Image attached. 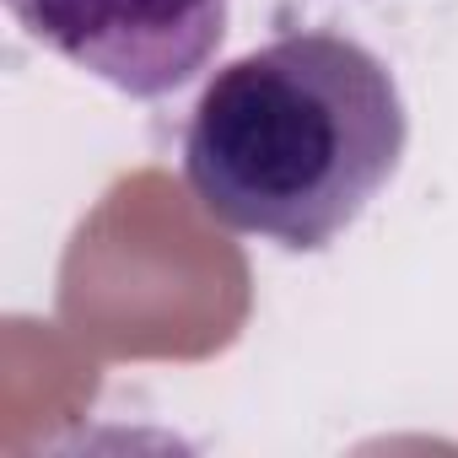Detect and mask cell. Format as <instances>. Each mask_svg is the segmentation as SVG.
Wrapping results in <instances>:
<instances>
[{
    "instance_id": "obj_1",
    "label": "cell",
    "mask_w": 458,
    "mask_h": 458,
    "mask_svg": "<svg viewBox=\"0 0 458 458\" xmlns=\"http://www.w3.org/2000/svg\"><path fill=\"white\" fill-rule=\"evenodd\" d=\"M410 114L394 71L345 33H286L226 60L183 130L194 199L243 238L318 254L394 183Z\"/></svg>"
},
{
    "instance_id": "obj_2",
    "label": "cell",
    "mask_w": 458,
    "mask_h": 458,
    "mask_svg": "<svg viewBox=\"0 0 458 458\" xmlns=\"http://www.w3.org/2000/svg\"><path fill=\"white\" fill-rule=\"evenodd\" d=\"M6 12L33 44L130 98L178 92L226 33V0H6Z\"/></svg>"
}]
</instances>
